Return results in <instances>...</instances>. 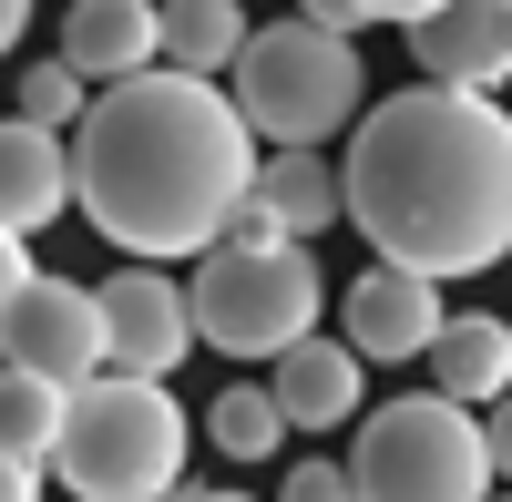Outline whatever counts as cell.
Here are the masks:
<instances>
[{"mask_svg":"<svg viewBox=\"0 0 512 502\" xmlns=\"http://www.w3.org/2000/svg\"><path fill=\"white\" fill-rule=\"evenodd\" d=\"M246 195H256V134L195 72L113 82V93H93V113L72 134V205L134 267L216 257Z\"/></svg>","mask_w":512,"mask_h":502,"instance_id":"6da1fadb","label":"cell"},{"mask_svg":"<svg viewBox=\"0 0 512 502\" xmlns=\"http://www.w3.org/2000/svg\"><path fill=\"white\" fill-rule=\"evenodd\" d=\"M349 226L379 246V267L410 277H482L512 257V113L492 93H410L369 103L349 134Z\"/></svg>","mask_w":512,"mask_h":502,"instance_id":"7a4b0ae2","label":"cell"},{"mask_svg":"<svg viewBox=\"0 0 512 502\" xmlns=\"http://www.w3.org/2000/svg\"><path fill=\"white\" fill-rule=\"evenodd\" d=\"M226 103L246 113V134H267L277 154H318L338 134H359L369 62H359V41H338L318 21H267V31H246V52L226 72Z\"/></svg>","mask_w":512,"mask_h":502,"instance_id":"3957f363","label":"cell"},{"mask_svg":"<svg viewBox=\"0 0 512 502\" xmlns=\"http://www.w3.org/2000/svg\"><path fill=\"white\" fill-rule=\"evenodd\" d=\"M52 472L82 502H175L185 492V400L164 380H123V369L82 380Z\"/></svg>","mask_w":512,"mask_h":502,"instance_id":"277c9868","label":"cell"},{"mask_svg":"<svg viewBox=\"0 0 512 502\" xmlns=\"http://www.w3.org/2000/svg\"><path fill=\"white\" fill-rule=\"evenodd\" d=\"M349 482H359V502H492L482 410H461L441 390L379 400L349 441Z\"/></svg>","mask_w":512,"mask_h":502,"instance_id":"5b68a950","label":"cell"},{"mask_svg":"<svg viewBox=\"0 0 512 502\" xmlns=\"http://www.w3.org/2000/svg\"><path fill=\"white\" fill-rule=\"evenodd\" d=\"M195 339L226 349V359H287L297 339H318V308H328V277L308 246H216L195 257Z\"/></svg>","mask_w":512,"mask_h":502,"instance_id":"8992f818","label":"cell"},{"mask_svg":"<svg viewBox=\"0 0 512 502\" xmlns=\"http://www.w3.org/2000/svg\"><path fill=\"white\" fill-rule=\"evenodd\" d=\"M93 298H103V369H123V380H175V369H185L195 298L164 267H113Z\"/></svg>","mask_w":512,"mask_h":502,"instance_id":"52a82bcc","label":"cell"},{"mask_svg":"<svg viewBox=\"0 0 512 502\" xmlns=\"http://www.w3.org/2000/svg\"><path fill=\"white\" fill-rule=\"evenodd\" d=\"M0 359L31 369V380H52V390L103 380V298L82 277H31V298H21L11 349H0Z\"/></svg>","mask_w":512,"mask_h":502,"instance_id":"ba28073f","label":"cell"},{"mask_svg":"<svg viewBox=\"0 0 512 502\" xmlns=\"http://www.w3.org/2000/svg\"><path fill=\"white\" fill-rule=\"evenodd\" d=\"M410 62L441 93H502L512 82V0H441L410 31Z\"/></svg>","mask_w":512,"mask_h":502,"instance_id":"9c48e42d","label":"cell"},{"mask_svg":"<svg viewBox=\"0 0 512 502\" xmlns=\"http://www.w3.org/2000/svg\"><path fill=\"white\" fill-rule=\"evenodd\" d=\"M441 287L431 277H410V267H359L349 277V339L359 359H431V339H441Z\"/></svg>","mask_w":512,"mask_h":502,"instance_id":"30bf717a","label":"cell"},{"mask_svg":"<svg viewBox=\"0 0 512 502\" xmlns=\"http://www.w3.org/2000/svg\"><path fill=\"white\" fill-rule=\"evenodd\" d=\"M62 62L93 82V93L164 72V0H72V21H62Z\"/></svg>","mask_w":512,"mask_h":502,"instance_id":"8fae6325","label":"cell"},{"mask_svg":"<svg viewBox=\"0 0 512 502\" xmlns=\"http://www.w3.org/2000/svg\"><path fill=\"white\" fill-rule=\"evenodd\" d=\"M267 390L287 410V431H349V410L369 400V359L349 339H297L277 369H267Z\"/></svg>","mask_w":512,"mask_h":502,"instance_id":"7c38bea8","label":"cell"},{"mask_svg":"<svg viewBox=\"0 0 512 502\" xmlns=\"http://www.w3.org/2000/svg\"><path fill=\"white\" fill-rule=\"evenodd\" d=\"M52 216H72V134H41V123H0V226L41 236Z\"/></svg>","mask_w":512,"mask_h":502,"instance_id":"4fadbf2b","label":"cell"},{"mask_svg":"<svg viewBox=\"0 0 512 502\" xmlns=\"http://www.w3.org/2000/svg\"><path fill=\"white\" fill-rule=\"evenodd\" d=\"M431 390L461 400V410L512 400V318H492V308L441 318V339H431Z\"/></svg>","mask_w":512,"mask_h":502,"instance_id":"5bb4252c","label":"cell"},{"mask_svg":"<svg viewBox=\"0 0 512 502\" xmlns=\"http://www.w3.org/2000/svg\"><path fill=\"white\" fill-rule=\"evenodd\" d=\"M256 205L308 246V236H328L338 216H349V195H338V164L328 154H267L256 164Z\"/></svg>","mask_w":512,"mask_h":502,"instance_id":"9a60e30c","label":"cell"},{"mask_svg":"<svg viewBox=\"0 0 512 502\" xmlns=\"http://www.w3.org/2000/svg\"><path fill=\"white\" fill-rule=\"evenodd\" d=\"M246 0H164V72H195V82H216L236 72L246 52Z\"/></svg>","mask_w":512,"mask_h":502,"instance_id":"2e32d148","label":"cell"},{"mask_svg":"<svg viewBox=\"0 0 512 502\" xmlns=\"http://www.w3.org/2000/svg\"><path fill=\"white\" fill-rule=\"evenodd\" d=\"M62 421H72V390H52V380H31V369H11V359H0V462L52 472Z\"/></svg>","mask_w":512,"mask_h":502,"instance_id":"e0dca14e","label":"cell"},{"mask_svg":"<svg viewBox=\"0 0 512 502\" xmlns=\"http://www.w3.org/2000/svg\"><path fill=\"white\" fill-rule=\"evenodd\" d=\"M205 441H216L226 462H267V451L287 441V410H277V390H256V380L216 390V410H205Z\"/></svg>","mask_w":512,"mask_h":502,"instance_id":"ac0fdd59","label":"cell"},{"mask_svg":"<svg viewBox=\"0 0 512 502\" xmlns=\"http://www.w3.org/2000/svg\"><path fill=\"white\" fill-rule=\"evenodd\" d=\"M82 113H93V82H82L62 52L21 72V123H41V134H82Z\"/></svg>","mask_w":512,"mask_h":502,"instance_id":"d6986e66","label":"cell"},{"mask_svg":"<svg viewBox=\"0 0 512 502\" xmlns=\"http://www.w3.org/2000/svg\"><path fill=\"white\" fill-rule=\"evenodd\" d=\"M277 502H359V482H349V462H287Z\"/></svg>","mask_w":512,"mask_h":502,"instance_id":"ffe728a7","label":"cell"},{"mask_svg":"<svg viewBox=\"0 0 512 502\" xmlns=\"http://www.w3.org/2000/svg\"><path fill=\"white\" fill-rule=\"evenodd\" d=\"M31 277H41V267L21 257V236L0 226V349H11V318H21V298H31Z\"/></svg>","mask_w":512,"mask_h":502,"instance_id":"44dd1931","label":"cell"},{"mask_svg":"<svg viewBox=\"0 0 512 502\" xmlns=\"http://www.w3.org/2000/svg\"><path fill=\"white\" fill-rule=\"evenodd\" d=\"M482 441H492V482H512V400L482 410Z\"/></svg>","mask_w":512,"mask_h":502,"instance_id":"7402d4cb","label":"cell"},{"mask_svg":"<svg viewBox=\"0 0 512 502\" xmlns=\"http://www.w3.org/2000/svg\"><path fill=\"white\" fill-rule=\"evenodd\" d=\"M297 21H318V31H338V41H359V0H297Z\"/></svg>","mask_w":512,"mask_h":502,"instance_id":"603a6c76","label":"cell"},{"mask_svg":"<svg viewBox=\"0 0 512 502\" xmlns=\"http://www.w3.org/2000/svg\"><path fill=\"white\" fill-rule=\"evenodd\" d=\"M441 0H359V21H400V31H420Z\"/></svg>","mask_w":512,"mask_h":502,"instance_id":"cb8c5ba5","label":"cell"},{"mask_svg":"<svg viewBox=\"0 0 512 502\" xmlns=\"http://www.w3.org/2000/svg\"><path fill=\"white\" fill-rule=\"evenodd\" d=\"M0 502H41V472L31 462H0Z\"/></svg>","mask_w":512,"mask_h":502,"instance_id":"d4e9b609","label":"cell"},{"mask_svg":"<svg viewBox=\"0 0 512 502\" xmlns=\"http://www.w3.org/2000/svg\"><path fill=\"white\" fill-rule=\"evenodd\" d=\"M21 31H31V0H0V52H21Z\"/></svg>","mask_w":512,"mask_h":502,"instance_id":"484cf974","label":"cell"},{"mask_svg":"<svg viewBox=\"0 0 512 502\" xmlns=\"http://www.w3.org/2000/svg\"><path fill=\"white\" fill-rule=\"evenodd\" d=\"M175 502H256V492H216V482H195V492H175Z\"/></svg>","mask_w":512,"mask_h":502,"instance_id":"4316f807","label":"cell"},{"mask_svg":"<svg viewBox=\"0 0 512 502\" xmlns=\"http://www.w3.org/2000/svg\"><path fill=\"white\" fill-rule=\"evenodd\" d=\"M492 502H512V492H492Z\"/></svg>","mask_w":512,"mask_h":502,"instance_id":"83f0119b","label":"cell"}]
</instances>
